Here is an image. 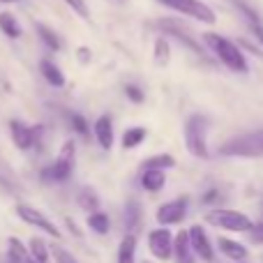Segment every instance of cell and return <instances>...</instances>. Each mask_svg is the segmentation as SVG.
<instances>
[{"label":"cell","mask_w":263,"mask_h":263,"mask_svg":"<svg viewBox=\"0 0 263 263\" xmlns=\"http://www.w3.org/2000/svg\"><path fill=\"white\" fill-rule=\"evenodd\" d=\"M136 245H139L136 236L127 233L118 245V263H136Z\"/></svg>","instance_id":"d6986e66"},{"label":"cell","mask_w":263,"mask_h":263,"mask_svg":"<svg viewBox=\"0 0 263 263\" xmlns=\"http://www.w3.org/2000/svg\"><path fill=\"white\" fill-rule=\"evenodd\" d=\"M171 60V46H168V40L166 37H157L155 40V63L157 65H168Z\"/></svg>","instance_id":"83f0119b"},{"label":"cell","mask_w":263,"mask_h":263,"mask_svg":"<svg viewBox=\"0 0 263 263\" xmlns=\"http://www.w3.org/2000/svg\"><path fill=\"white\" fill-rule=\"evenodd\" d=\"M250 30H252V37H254V40L263 46V26H261V23H252Z\"/></svg>","instance_id":"e575fe53"},{"label":"cell","mask_w":263,"mask_h":263,"mask_svg":"<svg viewBox=\"0 0 263 263\" xmlns=\"http://www.w3.org/2000/svg\"><path fill=\"white\" fill-rule=\"evenodd\" d=\"M0 30L7 35L9 40H18L21 37V26H18L16 16L12 12H0Z\"/></svg>","instance_id":"7402d4cb"},{"label":"cell","mask_w":263,"mask_h":263,"mask_svg":"<svg viewBox=\"0 0 263 263\" xmlns=\"http://www.w3.org/2000/svg\"><path fill=\"white\" fill-rule=\"evenodd\" d=\"M92 134H95L100 148L109 153V150L114 148V141H116V136H114V120H111V116H100V118L95 120V125H92Z\"/></svg>","instance_id":"4fadbf2b"},{"label":"cell","mask_w":263,"mask_h":263,"mask_svg":"<svg viewBox=\"0 0 263 263\" xmlns=\"http://www.w3.org/2000/svg\"><path fill=\"white\" fill-rule=\"evenodd\" d=\"M28 254H30V259L35 263H49V247H46V242L42 240V238H30V242H28Z\"/></svg>","instance_id":"cb8c5ba5"},{"label":"cell","mask_w":263,"mask_h":263,"mask_svg":"<svg viewBox=\"0 0 263 263\" xmlns=\"http://www.w3.org/2000/svg\"><path fill=\"white\" fill-rule=\"evenodd\" d=\"M9 134H12V141L18 150H30L35 145H40L44 127L42 125L30 127V125L21 123V120H9Z\"/></svg>","instance_id":"ba28073f"},{"label":"cell","mask_w":263,"mask_h":263,"mask_svg":"<svg viewBox=\"0 0 263 263\" xmlns=\"http://www.w3.org/2000/svg\"><path fill=\"white\" fill-rule=\"evenodd\" d=\"M37 35H40V40L46 44V49H51V51H58L60 46H63V42H60V37L55 35L53 30H51L49 26H44V23H37Z\"/></svg>","instance_id":"4316f807"},{"label":"cell","mask_w":263,"mask_h":263,"mask_svg":"<svg viewBox=\"0 0 263 263\" xmlns=\"http://www.w3.org/2000/svg\"><path fill=\"white\" fill-rule=\"evenodd\" d=\"M77 201L88 215L95 213V210H100V196H97V192L92 190V187H83V190L79 192Z\"/></svg>","instance_id":"603a6c76"},{"label":"cell","mask_w":263,"mask_h":263,"mask_svg":"<svg viewBox=\"0 0 263 263\" xmlns=\"http://www.w3.org/2000/svg\"><path fill=\"white\" fill-rule=\"evenodd\" d=\"M141 217H143L141 203H136V201H127V205H125V210H123V222H125V227H127L129 233L134 231V229H139Z\"/></svg>","instance_id":"44dd1931"},{"label":"cell","mask_w":263,"mask_h":263,"mask_svg":"<svg viewBox=\"0 0 263 263\" xmlns=\"http://www.w3.org/2000/svg\"><path fill=\"white\" fill-rule=\"evenodd\" d=\"M219 155L224 157H242V159H259L263 157V127L238 134L219 145Z\"/></svg>","instance_id":"7a4b0ae2"},{"label":"cell","mask_w":263,"mask_h":263,"mask_svg":"<svg viewBox=\"0 0 263 263\" xmlns=\"http://www.w3.org/2000/svg\"><path fill=\"white\" fill-rule=\"evenodd\" d=\"M159 3L176 9V12H180V14H187V16L196 18V21H201V23H208V26H213V23L217 21L213 7H208V5L201 3V0H159Z\"/></svg>","instance_id":"52a82bcc"},{"label":"cell","mask_w":263,"mask_h":263,"mask_svg":"<svg viewBox=\"0 0 263 263\" xmlns=\"http://www.w3.org/2000/svg\"><path fill=\"white\" fill-rule=\"evenodd\" d=\"M125 95H127V100L134 102V104H141V102H143V90L136 86H125Z\"/></svg>","instance_id":"d6a6232c"},{"label":"cell","mask_w":263,"mask_h":263,"mask_svg":"<svg viewBox=\"0 0 263 263\" xmlns=\"http://www.w3.org/2000/svg\"><path fill=\"white\" fill-rule=\"evenodd\" d=\"M65 5H69L81 18H90V7L86 5V0H65Z\"/></svg>","instance_id":"4dcf8cb0"},{"label":"cell","mask_w":263,"mask_h":263,"mask_svg":"<svg viewBox=\"0 0 263 263\" xmlns=\"http://www.w3.org/2000/svg\"><path fill=\"white\" fill-rule=\"evenodd\" d=\"M69 120H72V127L77 132L79 136H83V139H88L90 136V127H88V120L83 118L81 114H72L69 116Z\"/></svg>","instance_id":"f1b7e54d"},{"label":"cell","mask_w":263,"mask_h":263,"mask_svg":"<svg viewBox=\"0 0 263 263\" xmlns=\"http://www.w3.org/2000/svg\"><path fill=\"white\" fill-rule=\"evenodd\" d=\"M187 238H190V247H192L196 259H201L205 263H210L215 259V247H213L208 233H205V229L201 227V224H192V227L187 229Z\"/></svg>","instance_id":"30bf717a"},{"label":"cell","mask_w":263,"mask_h":263,"mask_svg":"<svg viewBox=\"0 0 263 263\" xmlns=\"http://www.w3.org/2000/svg\"><path fill=\"white\" fill-rule=\"evenodd\" d=\"M0 3H7L9 5V3H18V0H0Z\"/></svg>","instance_id":"f35d334b"},{"label":"cell","mask_w":263,"mask_h":263,"mask_svg":"<svg viewBox=\"0 0 263 263\" xmlns=\"http://www.w3.org/2000/svg\"><path fill=\"white\" fill-rule=\"evenodd\" d=\"M171 256H176V263H196V256L190 247V238H187V229H182V231H178L173 236Z\"/></svg>","instance_id":"5bb4252c"},{"label":"cell","mask_w":263,"mask_h":263,"mask_svg":"<svg viewBox=\"0 0 263 263\" xmlns=\"http://www.w3.org/2000/svg\"><path fill=\"white\" fill-rule=\"evenodd\" d=\"M74 162H77V145H74V141L69 139L63 143L55 162L49 164L46 168H42V180L49 182V185L69 180V178H72V171H74Z\"/></svg>","instance_id":"277c9868"},{"label":"cell","mask_w":263,"mask_h":263,"mask_svg":"<svg viewBox=\"0 0 263 263\" xmlns=\"http://www.w3.org/2000/svg\"><path fill=\"white\" fill-rule=\"evenodd\" d=\"M14 210H16V217L21 219V222H26L28 227H35V229H40V231H44L46 236L55 238V240H60V238H63V231H60V229L55 227V224L51 222V219L46 217V215L42 213V210H37L35 205L18 203Z\"/></svg>","instance_id":"8992f818"},{"label":"cell","mask_w":263,"mask_h":263,"mask_svg":"<svg viewBox=\"0 0 263 263\" xmlns=\"http://www.w3.org/2000/svg\"><path fill=\"white\" fill-rule=\"evenodd\" d=\"M51 254H53L55 263H79V259L72 254V252H67L65 247H60V245H55L53 250H51Z\"/></svg>","instance_id":"f546056e"},{"label":"cell","mask_w":263,"mask_h":263,"mask_svg":"<svg viewBox=\"0 0 263 263\" xmlns=\"http://www.w3.org/2000/svg\"><path fill=\"white\" fill-rule=\"evenodd\" d=\"M236 263H250V261H236Z\"/></svg>","instance_id":"ab89813d"},{"label":"cell","mask_w":263,"mask_h":263,"mask_svg":"<svg viewBox=\"0 0 263 263\" xmlns=\"http://www.w3.org/2000/svg\"><path fill=\"white\" fill-rule=\"evenodd\" d=\"M187 208H190V199L187 196H178V199L159 205L155 217H157L159 227H176V224H180L187 217Z\"/></svg>","instance_id":"9c48e42d"},{"label":"cell","mask_w":263,"mask_h":263,"mask_svg":"<svg viewBox=\"0 0 263 263\" xmlns=\"http://www.w3.org/2000/svg\"><path fill=\"white\" fill-rule=\"evenodd\" d=\"M217 247H219V252H222L227 259H231V261H245L247 259V254H250V250H247L242 242H238V240H233V238H227V236H219L217 240Z\"/></svg>","instance_id":"9a60e30c"},{"label":"cell","mask_w":263,"mask_h":263,"mask_svg":"<svg viewBox=\"0 0 263 263\" xmlns=\"http://www.w3.org/2000/svg\"><path fill=\"white\" fill-rule=\"evenodd\" d=\"M141 166H143V168H157V171H166V168L176 166V159H173L168 153H159V155L148 157L143 164H141Z\"/></svg>","instance_id":"d4e9b609"},{"label":"cell","mask_w":263,"mask_h":263,"mask_svg":"<svg viewBox=\"0 0 263 263\" xmlns=\"http://www.w3.org/2000/svg\"><path fill=\"white\" fill-rule=\"evenodd\" d=\"M7 259L9 263H35L28 254V247L14 236L7 240Z\"/></svg>","instance_id":"ac0fdd59"},{"label":"cell","mask_w":263,"mask_h":263,"mask_svg":"<svg viewBox=\"0 0 263 263\" xmlns=\"http://www.w3.org/2000/svg\"><path fill=\"white\" fill-rule=\"evenodd\" d=\"M65 222H67L69 231H72V233H74V236H81V231H79V229H77V224H74V222H72V219H69V217H67V219H65Z\"/></svg>","instance_id":"74e56055"},{"label":"cell","mask_w":263,"mask_h":263,"mask_svg":"<svg viewBox=\"0 0 263 263\" xmlns=\"http://www.w3.org/2000/svg\"><path fill=\"white\" fill-rule=\"evenodd\" d=\"M215 199H217V192H215V190H210V192H208V194H205V196H203V203H213V201H215Z\"/></svg>","instance_id":"8d00e7d4"},{"label":"cell","mask_w":263,"mask_h":263,"mask_svg":"<svg viewBox=\"0 0 263 263\" xmlns=\"http://www.w3.org/2000/svg\"><path fill=\"white\" fill-rule=\"evenodd\" d=\"M77 60L79 63H90V49H88V46H79L77 49Z\"/></svg>","instance_id":"d590c367"},{"label":"cell","mask_w":263,"mask_h":263,"mask_svg":"<svg viewBox=\"0 0 263 263\" xmlns=\"http://www.w3.org/2000/svg\"><path fill=\"white\" fill-rule=\"evenodd\" d=\"M155 26H157L159 30H164V32H166V35H173V37H176V40H180L182 44H185L187 49L192 51V53H196V55H199V58H205V55H208V53H205V51H203V46H201L199 42H196L194 37H192L190 32H187L185 28L180 26V23H176V21H157V23H155Z\"/></svg>","instance_id":"7c38bea8"},{"label":"cell","mask_w":263,"mask_h":263,"mask_svg":"<svg viewBox=\"0 0 263 263\" xmlns=\"http://www.w3.org/2000/svg\"><path fill=\"white\" fill-rule=\"evenodd\" d=\"M233 3H236V5H238V7H240V9H242V12H245V14H247V18H250V21H252V23H261V21H259V16H256V12H254V9H252V7H247V5H245V3H242V0H233Z\"/></svg>","instance_id":"836d02e7"},{"label":"cell","mask_w":263,"mask_h":263,"mask_svg":"<svg viewBox=\"0 0 263 263\" xmlns=\"http://www.w3.org/2000/svg\"><path fill=\"white\" fill-rule=\"evenodd\" d=\"M145 136H148L145 127H129V129H125V134H123V148L125 150L136 148V145H141L145 141Z\"/></svg>","instance_id":"484cf974"},{"label":"cell","mask_w":263,"mask_h":263,"mask_svg":"<svg viewBox=\"0 0 263 263\" xmlns=\"http://www.w3.org/2000/svg\"><path fill=\"white\" fill-rule=\"evenodd\" d=\"M247 233H250V242H254V245H263V222H254Z\"/></svg>","instance_id":"1f68e13d"},{"label":"cell","mask_w":263,"mask_h":263,"mask_svg":"<svg viewBox=\"0 0 263 263\" xmlns=\"http://www.w3.org/2000/svg\"><path fill=\"white\" fill-rule=\"evenodd\" d=\"M203 219L208 224H213L215 229L231 231V233H247L252 229V224H254L245 213L229 210V208H213V210H208Z\"/></svg>","instance_id":"5b68a950"},{"label":"cell","mask_w":263,"mask_h":263,"mask_svg":"<svg viewBox=\"0 0 263 263\" xmlns=\"http://www.w3.org/2000/svg\"><path fill=\"white\" fill-rule=\"evenodd\" d=\"M203 42L208 44V49L215 53V58L229 67L231 72H238V74H245L247 72V60H245V53L240 51V46L236 42L227 40V37L217 35V32H205L203 35Z\"/></svg>","instance_id":"6da1fadb"},{"label":"cell","mask_w":263,"mask_h":263,"mask_svg":"<svg viewBox=\"0 0 263 263\" xmlns=\"http://www.w3.org/2000/svg\"><path fill=\"white\" fill-rule=\"evenodd\" d=\"M86 224L92 233H97V236H106V233L111 231V219H109V215L102 213V210H95V213L88 215Z\"/></svg>","instance_id":"ffe728a7"},{"label":"cell","mask_w":263,"mask_h":263,"mask_svg":"<svg viewBox=\"0 0 263 263\" xmlns=\"http://www.w3.org/2000/svg\"><path fill=\"white\" fill-rule=\"evenodd\" d=\"M40 72L42 77L46 79V83H51L53 88H63L65 86V74L60 72V67L53 63V60H42L40 63Z\"/></svg>","instance_id":"e0dca14e"},{"label":"cell","mask_w":263,"mask_h":263,"mask_svg":"<svg viewBox=\"0 0 263 263\" xmlns=\"http://www.w3.org/2000/svg\"><path fill=\"white\" fill-rule=\"evenodd\" d=\"M208 129H210V120L203 114H192L185 120V145L192 157H199V159L210 157Z\"/></svg>","instance_id":"3957f363"},{"label":"cell","mask_w":263,"mask_h":263,"mask_svg":"<svg viewBox=\"0 0 263 263\" xmlns=\"http://www.w3.org/2000/svg\"><path fill=\"white\" fill-rule=\"evenodd\" d=\"M148 250L157 261H168L173 252V233L166 227L153 229L148 233Z\"/></svg>","instance_id":"8fae6325"},{"label":"cell","mask_w":263,"mask_h":263,"mask_svg":"<svg viewBox=\"0 0 263 263\" xmlns=\"http://www.w3.org/2000/svg\"><path fill=\"white\" fill-rule=\"evenodd\" d=\"M164 185H166V171L143 168V173H141V187L145 192H162Z\"/></svg>","instance_id":"2e32d148"}]
</instances>
